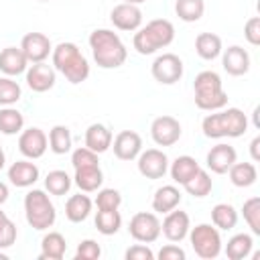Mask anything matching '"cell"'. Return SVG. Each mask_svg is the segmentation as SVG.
Returning a JSON list of instances; mask_svg holds the SVG:
<instances>
[{
    "label": "cell",
    "mask_w": 260,
    "mask_h": 260,
    "mask_svg": "<svg viewBox=\"0 0 260 260\" xmlns=\"http://www.w3.org/2000/svg\"><path fill=\"white\" fill-rule=\"evenodd\" d=\"M152 138L160 146H171L181 138V124L173 116H158L150 126Z\"/></svg>",
    "instance_id": "6"
},
{
    "label": "cell",
    "mask_w": 260,
    "mask_h": 260,
    "mask_svg": "<svg viewBox=\"0 0 260 260\" xmlns=\"http://www.w3.org/2000/svg\"><path fill=\"white\" fill-rule=\"evenodd\" d=\"M0 260H6V254H0Z\"/></svg>",
    "instance_id": "54"
},
{
    "label": "cell",
    "mask_w": 260,
    "mask_h": 260,
    "mask_svg": "<svg viewBox=\"0 0 260 260\" xmlns=\"http://www.w3.org/2000/svg\"><path fill=\"white\" fill-rule=\"evenodd\" d=\"M181 201V193L177 187L173 185H165L160 189H156L154 193V199H152V209L158 211V213H167L171 209H175Z\"/></svg>",
    "instance_id": "21"
},
{
    "label": "cell",
    "mask_w": 260,
    "mask_h": 260,
    "mask_svg": "<svg viewBox=\"0 0 260 260\" xmlns=\"http://www.w3.org/2000/svg\"><path fill=\"white\" fill-rule=\"evenodd\" d=\"M18 148L24 156L28 158H39L43 156L45 148H47V136L41 128H28L20 134L18 138Z\"/></svg>",
    "instance_id": "10"
},
{
    "label": "cell",
    "mask_w": 260,
    "mask_h": 260,
    "mask_svg": "<svg viewBox=\"0 0 260 260\" xmlns=\"http://www.w3.org/2000/svg\"><path fill=\"white\" fill-rule=\"evenodd\" d=\"M244 35H246L248 43H252V45H260V16H252V18L246 22Z\"/></svg>",
    "instance_id": "47"
},
{
    "label": "cell",
    "mask_w": 260,
    "mask_h": 260,
    "mask_svg": "<svg viewBox=\"0 0 260 260\" xmlns=\"http://www.w3.org/2000/svg\"><path fill=\"white\" fill-rule=\"evenodd\" d=\"M185 189H187V193L193 195V197H205V195L211 191V179H209V175H207L205 171L199 169V171L185 183Z\"/></svg>",
    "instance_id": "35"
},
{
    "label": "cell",
    "mask_w": 260,
    "mask_h": 260,
    "mask_svg": "<svg viewBox=\"0 0 260 260\" xmlns=\"http://www.w3.org/2000/svg\"><path fill=\"white\" fill-rule=\"evenodd\" d=\"M110 18H112V22H114L116 28H120V30H134L142 22V12L134 4L122 2V4H118V6L112 8Z\"/></svg>",
    "instance_id": "8"
},
{
    "label": "cell",
    "mask_w": 260,
    "mask_h": 260,
    "mask_svg": "<svg viewBox=\"0 0 260 260\" xmlns=\"http://www.w3.org/2000/svg\"><path fill=\"white\" fill-rule=\"evenodd\" d=\"M24 67H26V57H24L22 49L6 47L0 53V69L6 75H18V73L24 71Z\"/></svg>",
    "instance_id": "19"
},
{
    "label": "cell",
    "mask_w": 260,
    "mask_h": 260,
    "mask_svg": "<svg viewBox=\"0 0 260 260\" xmlns=\"http://www.w3.org/2000/svg\"><path fill=\"white\" fill-rule=\"evenodd\" d=\"M189 232V215L181 209H171L167 211V217L162 221V234L171 242H181Z\"/></svg>",
    "instance_id": "12"
},
{
    "label": "cell",
    "mask_w": 260,
    "mask_h": 260,
    "mask_svg": "<svg viewBox=\"0 0 260 260\" xmlns=\"http://www.w3.org/2000/svg\"><path fill=\"white\" fill-rule=\"evenodd\" d=\"M124 2H128V4H138V2H144V0H124Z\"/></svg>",
    "instance_id": "53"
},
{
    "label": "cell",
    "mask_w": 260,
    "mask_h": 260,
    "mask_svg": "<svg viewBox=\"0 0 260 260\" xmlns=\"http://www.w3.org/2000/svg\"><path fill=\"white\" fill-rule=\"evenodd\" d=\"M250 152H252V158L254 160H260V138L258 136L250 142Z\"/></svg>",
    "instance_id": "50"
},
{
    "label": "cell",
    "mask_w": 260,
    "mask_h": 260,
    "mask_svg": "<svg viewBox=\"0 0 260 260\" xmlns=\"http://www.w3.org/2000/svg\"><path fill=\"white\" fill-rule=\"evenodd\" d=\"M130 236L138 242H154L160 234V221L154 213L148 211H138L132 219H130V228H128Z\"/></svg>",
    "instance_id": "4"
},
{
    "label": "cell",
    "mask_w": 260,
    "mask_h": 260,
    "mask_svg": "<svg viewBox=\"0 0 260 260\" xmlns=\"http://www.w3.org/2000/svg\"><path fill=\"white\" fill-rule=\"evenodd\" d=\"M250 250H252V238L248 234H238L228 242L225 256L230 260H242V258H246L250 254Z\"/></svg>",
    "instance_id": "32"
},
{
    "label": "cell",
    "mask_w": 260,
    "mask_h": 260,
    "mask_svg": "<svg viewBox=\"0 0 260 260\" xmlns=\"http://www.w3.org/2000/svg\"><path fill=\"white\" fill-rule=\"evenodd\" d=\"M26 83L35 91H47L55 85V69L49 67L47 63L39 61V63L30 65V69L26 71Z\"/></svg>",
    "instance_id": "13"
},
{
    "label": "cell",
    "mask_w": 260,
    "mask_h": 260,
    "mask_svg": "<svg viewBox=\"0 0 260 260\" xmlns=\"http://www.w3.org/2000/svg\"><path fill=\"white\" fill-rule=\"evenodd\" d=\"M14 240H16V228L6 217V213L0 209V248H6L10 244H14Z\"/></svg>",
    "instance_id": "43"
},
{
    "label": "cell",
    "mask_w": 260,
    "mask_h": 260,
    "mask_svg": "<svg viewBox=\"0 0 260 260\" xmlns=\"http://www.w3.org/2000/svg\"><path fill=\"white\" fill-rule=\"evenodd\" d=\"M77 53H79L77 45H73V43H59V45L55 47V51H53V65H55L59 71H63V67H65Z\"/></svg>",
    "instance_id": "38"
},
{
    "label": "cell",
    "mask_w": 260,
    "mask_h": 260,
    "mask_svg": "<svg viewBox=\"0 0 260 260\" xmlns=\"http://www.w3.org/2000/svg\"><path fill=\"white\" fill-rule=\"evenodd\" d=\"M244 219L248 221V225L252 228L254 234H260V197H250L244 207Z\"/></svg>",
    "instance_id": "39"
},
{
    "label": "cell",
    "mask_w": 260,
    "mask_h": 260,
    "mask_svg": "<svg viewBox=\"0 0 260 260\" xmlns=\"http://www.w3.org/2000/svg\"><path fill=\"white\" fill-rule=\"evenodd\" d=\"M191 244H193L195 254L201 256V258H215L219 254V248H221V240H219L217 230L207 225V223H201V225L193 228Z\"/></svg>",
    "instance_id": "3"
},
{
    "label": "cell",
    "mask_w": 260,
    "mask_h": 260,
    "mask_svg": "<svg viewBox=\"0 0 260 260\" xmlns=\"http://www.w3.org/2000/svg\"><path fill=\"white\" fill-rule=\"evenodd\" d=\"M144 32L150 39V43L154 45V49L167 47L175 39V26L167 18H154V20H150L144 26Z\"/></svg>",
    "instance_id": "14"
},
{
    "label": "cell",
    "mask_w": 260,
    "mask_h": 260,
    "mask_svg": "<svg viewBox=\"0 0 260 260\" xmlns=\"http://www.w3.org/2000/svg\"><path fill=\"white\" fill-rule=\"evenodd\" d=\"M195 91H211V89H221V79L215 71H201L195 81H193Z\"/></svg>",
    "instance_id": "40"
},
{
    "label": "cell",
    "mask_w": 260,
    "mask_h": 260,
    "mask_svg": "<svg viewBox=\"0 0 260 260\" xmlns=\"http://www.w3.org/2000/svg\"><path fill=\"white\" fill-rule=\"evenodd\" d=\"M211 219H213V223H215L217 228H221V230H232V228L236 225V221H238V213H236V209H234L232 205H228V203H217V205L211 209Z\"/></svg>",
    "instance_id": "33"
},
{
    "label": "cell",
    "mask_w": 260,
    "mask_h": 260,
    "mask_svg": "<svg viewBox=\"0 0 260 260\" xmlns=\"http://www.w3.org/2000/svg\"><path fill=\"white\" fill-rule=\"evenodd\" d=\"M104 181L100 167H81L75 169V183L81 191H95Z\"/></svg>",
    "instance_id": "26"
},
{
    "label": "cell",
    "mask_w": 260,
    "mask_h": 260,
    "mask_svg": "<svg viewBox=\"0 0 260 260\" xmlns=\"http://www.w3.org/2000/svg\"><path fill=\"white\" fill-rule=\"evenodd\" d=\"M205 4L203 0H177L175 2V12L179 18L187 20V22H195L203 16Z\"/></svg>",
    "instance_id": "30"
},
{
    "label": "cell",
    "mask_w": 260,
    "mask_h": 260,
    "mask_svg": "<svg viewBox=\"0 0 260 260\" xmlns=\"http://www.w3.org/2000/svg\"><path fill=\"white\" fill-rule=\"evenodd\" d=\"M158 258L160 260H185V252L177 246H165V248H160Z\"/></svg>",
    "instance_id": "49"
},
{
    "label": "cell",
    "mask_w": 260,
    "mask_h": 260,
    "mask_svg": "<svg viewBox=\"0 0 260 260\" xmlns=\"http://www.w3.org/2000/svg\"><path fill=\"white\" fill-rule=\"evenodd\" d=\"M8 179L16 185V187H28L39 179V169L32 162L26 160H16L10 169H8Z\"/></svg>",
    "instance_id": "17"
},
{
    "label": "cell",
    "mask_w": 260,
    "mask_h": 260,
    "mask_svg": "<svg viewBox=\"0 0 260 260\" xmlns=\"http://www.w3.org/2000/svg\"><path fill=\"white\" fill-rule=\"evenodd\" d=\"M71 162L75 169H81V167H98V152L89 150L87 146L83 148H77L71 156Z\"/></svg>",
    "instance_id": "44"
},
{
    "label": "cell",
    "mask_w": 260,
    "mask_h": 260,
    "mask_svg": "<svg viewBox=\"0 0 260 260\" xmlns=\"http://www.w3.org/2000/svg\"><path fill=\"white\" fill-rule=\"evenodd\" d=\"M195 49L203 59H215L221 51V39L215 32H201L195 39Z\"/></svg>",
    "instance_id": "25"
},
{
    "label": "cell",
    "mask_w": 260,
    "mask_h": 260,
    "mask_svg": "<svg viewBox=\"0 0 260 260\" xmlns=\"http://www.w3.org/2000/svg\"><path fill=\"white\" fill-rule=\"evenodd\" d=\"M167 167H169L167 154L162 150H158V148H148L138 158V171L146 179H160L167 173Z\"/></svg>",
    "instance_id": "7"
},
{
    "label": "cell",
    "mask_w": 260,
    "mask_h": 260,
    "mask_svg": "<svg viewBox=\"0 0 260 260\" xmlns=\"http://www.w3.org/2000/svg\"><path fill=\"white\" fill-rule=\"evenodd\" d=\"M223 69L230 75H244L250 69V55L246 53V49L234 45L230 49H225L223 53Z\"/></svg>",
    "instance_id": "16"
},
{
    "label": "cell",
    "mask_w": 260,
    "mask_h": 260,
    "mask_svg": "<svg viewBox=\"0 0 260 260\" xmlns=\"http://www.w3.org/2000/svg\"><path fill=\"white\" fill-rule=\"evenodd\" d=\"M4 167V152H2V148H0V169Z\"/></svg>",
    "instance_id": "52"
},
{
    "label": "cell",
    "mask_w": 260,
    "mask_h": 260,
    "mask_svg": "<svg viewBox=\"0 0 260 260\" xmlns=\"http://www.w3.org/2000/svg\"><path fill=\"white\" fill-rule=\"evenodd\" d=\"M112 144V132L104 126V124H91L85 130V146L93 152H104L108 150Z\"/></svg>",
    "instance_id": "18"
},
{
    "label": "cell",
    "mask_w": 260,
    "mask_h": 260,
    "mask_svg": "<svg viewBox=\"0 0 260 260\" xmlns=\"http://www.w3.org/2000/svg\"><path fill=\"white\" fill-rule=\"evenodd\" d=\"M89 45L93 51V59L100 67L112 69L120 67L126 61V47L122 45L120 37L114 30L98 28L89 35Z\"/></svg>",
    "instance_id": "1"
},
{
    "label": "cell",
    "mask_w": 260,
    "mask_h": 260,
    "mask_svg": "<svg viewBox=\"0 0 260 260\" xmlns=\"http://www.w3.org/2000/svg\"><path fill=\"white\" fill-rule=\"evenodd\" d=\"M183 75V61L175 53H165L152 63V77L160 83H175Z\"/></svg>",
    "instance_id": "5"
},
{
    "label": "cell",
    "mask_w": 260,
    "mask_h": 260,
    "mask_svg": "<svg viewBox=\"0 0 260 260\" xmlns=\"http://www.w3.org/2000/svg\"><path fill=\"white\" fill-rule=\"evenodd\" d=\"M126 258L128 260H152V252L144 246H132L126 250Z\"/></svg>",
    "instance_id": "48"
},
{
    "label": "cell",
    "mask_w": 260,
    "mask_h": 260,
    "mask_svg": "<svg viewBox=\"0 0 260 260\" xmlns=\"http://www.w3.org/2000/svg\"><path fill=\"white\" fill-rule=\"evenodd\" d=\"M49 144L51 150L57 154H65L71 148V134L67 126H53L49 132Z\"/></svg>",
    "instance_id": "34"
},
{
    "label": "cell",
    "mask_w": 260,
    "mask_h": 260,
    "mask_svg": "<svg viewBox=\"0 0 260 260\" xmlns=\"http://www.w3.org/2000/svg\"><path fill=\"white\" fill-rule=\"evenodd\" d=\"M20 98V87L16 81L0 77V104H14Z\"/></svg>",
    "instance_id": "41"
},
{
    "label": "cell",
    "mask_w": 260,
    "mask_h": 260,
    "mask_svg": "<svg viewBox=\"0 0 260 260\" xmlns=\"http://www.w3.org/2000/svg\"><path fill=\"white\" fill-rule=\"evenodd\" d=\"M100 254H102V250H100V246H98V242H93V240H83L79 246H77V258L79 260H95V258H100Z\"/></svg>",
    "instance_id": "46"
},
{
    "label": "cell",
    "mask_w": 260,
    "mask_h": 260,
    "mask_svg": "<svg viewBox=\"0 0 260 260\" xmlns=\"http://www.w3.org/2000/svg\"><path fill=\"white\" fill-rule=\"evenodd\" d=\"M221 114V124H223V132L225 136H242L248 128V120H246V114L238 108H228L225 112H219Z\"/></svg>",
    "instance_id": "20"
},
{
    "label": "cell",
    "mask_w": 260,
    "mask_h": 260,
    "mask_svg": "<svg viewBox=\"0 0 260 260\" xmlns=\"http://www.w3.org/2000/svg\"><path fill=\"white\" fill-rule=\"evenodd\" d=\"M41 246H43V252H41V260H61L63 258V254H65V248H67V244H65V238L59 234V232H51V234H47L45 238H43V242H41Z\"/></svg>",
    "instance_id": "22"
},
{
    "label": "cell",
    "mask_w": 260,
    "mask_h": 260,
    "mask_svg": "<svg viewBox=\"0 0 260 260\" xmlns=\"http://www.w3.org/2000/svg\"><path fill=\"white\" fill-rule=\"evenodd\" d=\"M98 209H118V205L122 203V197L116 189H102L98 193Z\"/></svg>",
    "instance_id": "45"
},
{
    "label": "cell",
    "mask_w": 260,
    "mask_h": 260,
    "mask_svg": "<svg viewBox=\"0 0 260 260\" xmlns=\"http://www.w3.org/2000/svg\"><path fill=\"white\" fill-rule=\"evenodd\" d=\"M234 162H236V150L230 144H217L207 152V167L217 175L228 173Z\"/></svg>",
    "instance_id": "15"
},
{
    "label": "cell",
    "mask_w": 260,
    "mask_h": 260,
    "mask_svg": "<svg viewBox=\"0 0 260 260\" xmlns=\"http://www.w3.org/2000/svg\"><path fill=\"white\" fill-rule=\"evenodd\" d=\"M24 120H22V114L14 108H4L0 110V132L4 134H14L22 128Z\"/></svg>",
    "instance_id": "36"
},
{
    "label": "cell",
    "mask_w": 260,
    "mask_h": 260,
    "mask_svg": "<svg viewBox=\"0 0 260 260\" xmlns=\"http://www.w3.org/2000/svg\"><path fill=\"white\" fill-rule=\"evenodd\" d=\"M24 211H26V221L35 230H45L51 228L55 221V207L49 201V197L41 189H32L24 197Z\"/></svg>",
    "instance_id": "2"
},
{
    "label": "cell",
    "mask_w": 260,
    "mask_h": 260,
    "mask_svg": "<svg viewBox=\"0 0 260 260\" xmlns=\"http://www.w3.org/2000/svg\"><path fill=\"white\" fill-rule=\"evenodd\" d=\"M140 146H142V138L134 130H122L114 138V154L120 160H132L140 152Z\"/></svg>",
    "instance_id": "11"
},
{
    "label": "cell",
    "mask_w": 260,
    "mask_h": 260,
    "mask_svg": "<svg viewBox=\"0 0 260 260\" xmlns=\"http://www.w3.org/2000/svg\"><path fill=\"white\" fill-rule=\"evenodd\" d=\"M91 211V199L87 195H71L65 205V215L71 221H83Z\"/></svg>",
    "instance_id": "24"
},
{
    "label": "cell",
    "mask_w": 260,
    "mask_h": 260,
    "mask_svg": "<svg viewBox=\"0 0 260 260\" xmlns=\"http://www.w3.org/2000/svg\"><path fill=\"white\" fill-rule=\"evenodd\" d=\"M45 187L49 189V193L53 195H65L71 187V179L65 171H51L45 179Z\"/></svg>",
    "instance_id": "37"
},
{
    "label": "cell",
    "mask_w": 260,
    "mask_h": 260,
    "mask_svg": "<svg viewBox=\"0 0 260 260\" xmlns=\"http://www.w3.org/2000/svg\"><path fill=\"white\" fill-rule=\"evenodd\" d=\"M20 49L26 57V61H32V63H39L43 61L49 51H51V41L47 35L43 32H28L22 37V43H20Z\"/></svg>",
    "instance_id": "9"
},
{
    "label": "cell",
    "mask_w": 260,
    "mask_h": 260,
    "mask_svg": "<svg viewBox=\"0 0 260 260\" xmlns=\"http://www.w3.org/2000/svg\"><path fill=\"white\" fill-rule=\"evenodd\" d=\"M258 173L252 162H234L230 167V179L236 187H250L256 181Z\"/></svg>",
    "instance_id": "28"
},
{
    "label": "cell",
    "mask_w": 260,
    "mask_h": 260,
    "mask_svg": "<svg viewBox=\"0 0 260 260\" xmlns=\"http://www.w3.org/2000/svg\"><path fill=\"white\" fill-rule=\"evenodd\" d=\"M197 171H199L197 160H195L193 156L183 154V156H177V158H175V162H173V167H171V177H173V181L185 185Z\"/></svg>",
    "instance_id": "23"
},
{
    "label": "cell",
    "mask_w": 260,
    "mask_h": 260,
    "mask_svg": "<svg viewBox=\"0 0 260 260\" xmlns=\"http://www.w3.org/2000/svg\"><path fill=\"white\" fill-rule=\"evenodd\" d=\"M120 223H122V217H120L118 209H100L95 215V228H98V232H102L106 236L116 234Z\"/></svg>",
    "instance_id": "31"
},
{
    "label": "cell",
    "mask_w": 260,
    "mask_h": 260,
    "mask_svg": "<svg viewBox=\"0 0 260 260\" xmlns=\"http://www.w3.org/2000/svg\"><path fill=\"white\" fill-rule=\"evenodd\" d=\"M6 199H8V187H6L4 183H0V205H2Z\"/></svg>",
    "instance_id": "51"
},
{
    "label": "cell",
    "mask_w": 260,
    "mask_h": 260,
    "mask_svg": "<svg viewBox=\"0 0 260 260\" xmlns=\"http://www.w3.org/2000/svg\"><path fill=\"white\" fill-rule=\"evenodd\" d=\"M228 104V93L221 89L211 91H195V106L201 110H219Z\"/></svg>",
    "instance_id": "27"
},
{
    "label": "cell",
    "mask_w": 260,
    "mask_h": 260,
    "mask_svg": "<svg viewBox=\"0 0 260 260\" xmlns=\"http://www.w3.org/2000/svg\"><path fill=\"white\" fill-rule=\"evenodd\" d=\"M203 134L209 138H221L225 136L223 132V124H221V114H209L207 118H203Z\"/></svg>",
    "instance_id": "42"
},
{
    "label": "cell",
    "mask_w": 260,
    "mask_h": 260,
    "mask_svg": "<svg viewBox=\"0 0 260 260\" xmlns=\"http://www.w3.org/2000/svg\"><path fill=\"white\" fill-rule=\"evenodd\" d=\"M41 2H47V0H41Z\"/></svg>",
    "instance_id": "55"
},
{
    "label": "cell",
    "mask_w": 260,
    "mask_h": 260,
    "mask_svg": "<svg viewBox=\"0 0 260 260\" xmlns=\"http://www.w3.org/2000/svg\"><path fill=\"white\" fill-rule=\"evenodd\" d=\"M61 73H63L71 83H81V81H85L87 75H89V65H87L85 57H83L81 53H77V55L63 67Z\"/></svg>",
    "instance_id": "29"
}]
</instances>
